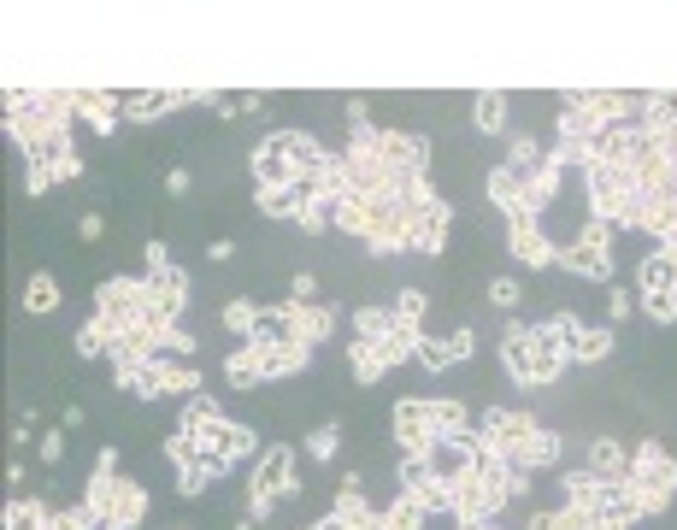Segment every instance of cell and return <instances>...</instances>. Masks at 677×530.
I'll list each match as a JSON object with an SVG mask.
<instances>
[{
	"label": "cell",
	"instance_id": "cell-1",
	"mask_svg": "<svg viewBox=\"0 0 677 530\" xmlns=\"http://www.w3.org/2000/svg\"><path fill=\"white\" fill-rule=\"evenodd\" d=\"M607 224L601 218H583L578 230H571V242H560L553 248V265H566V272H578V277H607L612 272V254H607Z\"/></svg>",
	"mask_w": 677,
	"mask_h": 530
},
{
	"label": "cell",
	"instance_id": "cell-2",
	"mask_svg": "<svg viewBox=\"0 0 677 530\" xmlns=\"http://www.w3.org/2000/svg\"><path fill=\"white\" fill-rule=\"evenodd\" d=\"M377 159L389 171V189H395V183H413L430 171V141L413 130H377Z\"/></svg>",
	"mask_w": 677,
	"mask_h": 530
},
{
	"label": "cell",
	"instance_id": "cell-3",
	"mask_svg": "<svg viewBox=\"0 0 677 530\" xmlns=\"http://www.w3.org/2000/svg\"><path fill=\"white\" fill-rule=\"evenodd\" d=\"M248 495H272V501H290L301 495V478H295V448H265L259 465H254V483H248Z\"/></svg>",
	"mask_w": 677,
	"mask_h": 530
},
{
	"label": "cell",
	"instance_id": "cell-4",
	"mask_svg": "<svg viewBox=\"0 0 677 530\" xmlns=\"http://www.w3.org/2000/svg\"><path fill=\"white\" fill-rule=\"evenodd\" d=\"M195 442H200V454H213V460H224V465L248 460L254 448H259V436L248 431V424H236V419H213L207 431H195Z\"/></svg>",
	"mask_w": 677,
	"mask_h": 530
},
{
	"label": "cell",
	"instance_id": "cell-5",
	"mask_svg": "<svg viewBox=\"0 0 677 530\" xmlns=\"http://www.w3.org/2000/svg\"><path fill=\"white\" fill-rule=\"evenodd\" d=\"M389 431H395V448L401 454H430V401H395V413H389Z\"/></svg>",
	"mask_w": 677,
	"mask_h": 530
},
{
	"label": "cell",
	"instance_id": "cell-6",
	"mask_svg": "<svg viewBox=\"0 0 677 530\" xmlns=\"http://www.w3.org/2000/svg\"><path fill=\"white\" fill-rule=\"evenodd\" d=\"M507 248H512V259L519 265H553V248H560V242H553L548 230H542V218H507Z\"/></svg>",
	"mask_w": 677,
	"mask_h": 530
},
{
	"label": "cell",
	"instance_id": "cell-7",
	"mask_svg": "<svg viewBox=\"0 0 677 530\" xmlns=\"http://www.w3.org/2000/svg\"><path fill=\"white\" fill-rule=\"evenodd\" d=\"M301 171H295V159H290V148H283V130L277 136H265L259 148H254V189L265 195V189H290Z\"/></svg>",
	"mask_w": 677,
	"mask_h": 530
},
{
	"label": "cell",
	"instance_id": "cell-8",
	"mask_svg": "<svg viewBox=\"0 0 677 530\" xmlns=\"http://www.w3.org/2000/svg\"><path fill=\"white\" fill-rule=\"evenodd\" d=\"M501 365L512 383H524V390H537V349H530V324L512 318L501 331Z\"/></svg>",
	"mask_w": 677,
	"mask_h": 530
},
{
	"label": "cell",
	"instance_id": "cell-9",
	"mask_svg": "<svg viewBox=\"0 0 677 530\" xmlns=\"http://www.w3.org/2000/svg\"><path fill=\"white\" fill-rule=\"evenodd\" d=\"M595 519H601V530H636L642 524V507H636V495H630V478H607L601 501H595Z\"/></svg>",
	"mask_w": 677,
	"mask_h": 530
},
{
	"label": "cell",
	"instance_id": "cell-10",
	"mask_svg": "<svg viewBox=\"0 0 677 530\" xmlns=\"http://www.w3.org/2000/svg\"><path fill=\"white\" fill-rule=\"evenodd\" d=\"M448 230H454V207H448V200H436L430 213H419V218H413V236H406V248L436 259V254L448 248Z\"/></svg>",
	"mask_w": 677,
	"mask_h": 530
},
{
	"label": "cell",
	"instance_id": "cell-11",
	"mask_svg": "<svg viewBox=\"0 0 677 530\" xmlns=\"http://www.w3.org/2000/svg\"><path fill=\"white\" fill-rule=\"evenodd\" d=\"M148 365L159 372V390H166V395H200V372L189 365V354H166V349H148Z\"/></svg>",
	"mask_w": 677,
	"mask_h": 530
},
{
	"label": "cell",
	"instance_id": "cell-12",
	"mask_svg": "<svg viewBox=\"0 0 677 530\" xmlns=\"http://www.w3.org/2000/svg\"><path fill=\"white\" fill-rule=\"evenodd\" d=\"M636 483H660V489H677V460L666 454L660 442H636V454H630V472Z\"/></svg>",
	"mask_w": 677,
	"mask_h": 530
},
{
	"label": "cell",
	"instance_id": "cell-13",
	"mask_svg": "<svg viewBox=\"0 0 677 530\" xmlns=\"http://www.w3.org/2000/svg\"><path fill=\"white\" fill-rule=\"evenodd\" d=\"M524 183H530V177H519L512 166H496V171H489V183H483V189H489V207H501L507 218H530V213H524Z\"/></svg>",
	"mask_w": 677,
	"mask_h": 530
},
{
	"label": "cell",
	"instance_id": "cell-14",
	"mask_svg": "<svg viewBox=\"0 0 677 530\" xmlns=\"http://www.w3.org/2000/svg\"><path fill=\"white\" fill-rule=\"evenodd\" d=\"M530 349H537V383H553V377L566 372V360H571L566 342L553 336L548 324H530Z\"/></svg>",
	"mask_w": 677,
	"mask_h": 530
},
{
	"label": "cell",
	"instance_id": "cell-15",
	"mask_svg": "<svg viewBox=\"0 0 677 530\" xmlns=\"http://www.w3.org/2000/svg\"><path fill=\"white\" fill-rule=\"evenodd\" d=\"M71 107H77V118H89V130H100V136L118 130V100H112V95H100V89H71Z\"/></svg>",
	"mask_w": 677,
	"mask_h": 530
},
{
	"label": "cell",
	"instance_id": "cell-16",
	"mask_svg": "<svg viewBox=\"0 0 677 530\" xmlns=\"http://www.w3.org/2000/svg\"><path fill=\"white\" fill-rule=\"evenodd\" d=\"M248 342H254V349H290V342H295V307H272V313H259Z\"/></svg>",
	"mask_w": 677,
	"mask_h": 530
},
{
	"label": "cell",
	"instance_id": "cell-17",
	"mask_svg": "<svg viewBox=\"0 0 677 530\" xmlns=\"http://www.w3.org/2000/svg\"><path fill=\"white\" fill-rule=\"evenodd\" d=\"M224 377H230L236 383V390H265V354L254 349V342H242V349L230 354V360H224Z\"/></svg>",
	"mask_w": 677,
	"mask_h": 530
},
{
	"label": "cell",
	"instance_id": "cell-18",
	"mask_svg": "<svg viewBox=\"0 0 677 530\" xmlns=\"http://www.w3.org/2000/svg\"><path fill=\"white\" fill-rule=\"evenodd\" d=\"M347 365H354V383H365V390H372V383L389 372V349L383 342H347Z\"/></svg>",
	"mask_w": 677,
	"mask_h": 530
},
{
	"label": "cell",
	"instance_id": "cell-19",
	"mask_svg": "<svg viewBox=\"0 0 677 530\" xmlns=\"http://www.w3.org/2000/svg\"><path fill=\"white\" fill-rule=\"evenodd\" d=\"M636 283H642V295H677V259L666 248H654L642 259V272H636Z\"/></svg>",
	"mask_w": 677,
	"mask_h": 530
},
{
	"label": "cell",
	"instance_id": "cell-20",
	"mask_svg": "<svg viewBox=\"0 0 677 530\" xmlns=\"http://www.w3.org/2000/svg\"><path fill=\"white\" fill-rule=\"evenodd\" d=\"M259 354H265V383L301 377L306 365H313V349H306V342H290V349H259Z\"/></svg>",
	"mask_w": 677,
	"mask_h": 530
},
{
	"label": "cell",
	"instance_id": "cell-21",
	"mask_svg": "<svg viewBox=\"0 0 677 530\" xmlns=\"http://www.w3.org/2000/svg\"><path fill=\"white\" fill-rule=\"evenodd\" d=\"M224 472H230L224 460L195 454V460H183V465H177V489H183V495H207V483H213V478H224Z\"/></svg>",
	"mask_w": 677,
	"mask_h": 530
},
{
	"label": "cell",
	"instance_id": "cell-22",
	"mask_svg": "<svg viewBox=\"0 0 677 530\" xmlns=\"http://www.w3.org/2000/svg\"><path fill=\"white\" fill-rule=\"evenodd\" d=\"M589 472H595V478H625V472H630L625 442H619V436H595V442H589Z\"/></svg>",
	"mask_w": 677,
	"mask_h": 530
},
{
	"label": "cell",
	"instance_id": "cell-23",
	"mask_svg": "<svg viewBox=\"0 0 677 530\" xmlns=\"http://www.w3.org/2000/svg\"><path fill=\"white\" fill-rule=\"evenodd\" d=\"M560 448H566V436H553V431H530V442L519 448V460H507V465H530V472H548V465L560 460Z\"/></svg>",
	"mask_w": 677,
	"mask_h": 530
},
{
	"label": "cell",
	"instance_id": "cell-24",
	"mask_svg": "<svg viewBox=\"0 0 677 530\" xmlns=\"http://www.w3.org/2000/svg\"><path fill=\"white\" fill-rule=\"evenodd\" d=\"M560 489H566V501H560V507H583V513H595V501H601L607 478H595L589 465H583V472H566V478H560Z\"/></svg>",
	"mask_w": 677,
	"mask_h": 530
},
{
	"label": "cell",
	"instance_id": "cell-25",
	"mask_svg": "<svg viewBox=\"0 0 677 530\" xmlns=\"http://www.w3.org/2000/svg\"><path fill=\"white\" fill-rule=\"evenodd\" d=\"M331 331H336V307H295V342H331Z\"/></svg>",
	"mask_w": 677,
	"mask_h": 530
},
{
	"label": "cell",
	"instance_id": "cell-26",
	"mask_svg": "<svg viewBox=\"0 0 677 530\" xmlns=\"http://www.w3.org/2000/svg\"><path fill=\"white\" fill-rule=\"evenodd\" d=\"M612 342H619V336H612V324H595V331H583L578 342H571V360H578V365H595V360L612 354Z\"/></svg>",
	"mask_w": 677,
	"mask_h": 530
},
{
	"label": "cell",
	"instance_id": "cell-27",
	"mask_svg": "<svg viewBox=\"0 0 677 530\" xmlns=\"http://www.w3.org/2000/svg\"><path fill=\"white\" fill-rule=\"evenodd\" d=\"M7 530H53V507L48 501H12L7 507Z\"/></svg>",
	"mask_w": 677,
	"mask_h": 530
},
{
	"label": "cell",
	"instance_id": "cell-28",
	"mask_svg": "<svg viewBox=\"0 0 677 530\" xmlns=\"http://www.w3.org/2000/svg\"><path fill=\"white\" fill-rule=\"evenodd\" d=\"M471 125H478L483 136L507 130V95H478V100H471Z\"/></svg>",
	"mask_w": 677,
	"mask_h": 530
},
{
	"label": "cell",
	"instance_id": "cell-29",
	"mask_svg": "<svg viewBox=\"0 0 677 530\" xmlns=\"http://www.w3.org/2000/svg\"><path fill=\"white\" fill-rule=\"evenodd\" d=\"M424 519H430V513H424L413 495H395V501L383 507V530H424Z\"/></svg>",
	"mask_w": 677,
	"mask_h": 530
},
{
	"label": "cell",
	"instance_id": "cell-30",
	"mask_svg": "<svg viewBox=\"0 0 677 530\" xmlns=\"http://www.w3.org/2000/svg\"><path fill=\"white\" fill-rule=\"evenodd\" d=\"M389 331H395V307H360L354 313V336L360 342H383Z\"/></svg>",
	"mask_w": 677,
	"mask_h": 530
},
{
	"label": "cell",
	"instance_id": "cell-31",
	"mask_svg": "<svg viewBox=\"0 0 677 530\" xmlns=\"http://www.w3.org/2000/svg\"><path fill=\"white\" fill-rule=\"evenodd\" d=\"M53 307H59V283L48 272H36L30 289H24V313H53Z\"/></svg>",
	"mask_w": 677,
	"mask_h": 530
},
{
	"label": "cell",
	"instance_id": "cell-32",
	"mask_svg": "<svg viewBox=\"0 0 677 530\" xmlns=\"http://www.w3.org/2000/svg\"><path fill=\"white\" fill-rule=\"evenodd\" d=\"M630 495H636V507H642V519H660L666 507H671V495H677V489H660V483H636V478H630Z\"/></svg>",
	"mask_w": 677,
	"mask_h": 530
},
{
	"label": "cell",
	"instance_id": "cell-33",
	"mask_svg": "<svg viewBox=\"0 0 677 530\" xmlns=\"http://www.w3.org/2000/svg\"><path fill=\"white\" fill-rule=\"evenodd\" d=\"M77 354H84V360H107V354H112V331L89 318L84 331H77Z\"/></svg>",
	"mask_w": 677,
	"mask_h": 530
},
{
	"label": "cell",
	"instance_id": "cell-34",
	"mask_svg": "<svg viewBox=\"0 0 677 530\" xmlns=\"http://www.w3.org/2000/svg\"><path fill=\"white\" fill-rule=\"evenodd\" d=\"M118 390H130L136 401H159V395H166V390H159L154 365H136V372H125V377H118Z\"/></svg>",
	"mask_w": 677,
	"mask_h": 530
},
{
	"label": "cell",
	"instance_id": "cell-35",
	"mask_svg": "<svg viewBox=\"0 0 677 530\" xmlns=\"http://www.w3.org/2000/svg\"><path fill=\"white\" fill-rule=\"evenodd\" d=\"M213 419H224V413H218V401H213V395H189V406H183V419H177V424H183V431H207Z\"/></svg>",
	"mask_w": 677,
	"mask_h": 530
},
{
	"label": "cell",
	"instance_id": "cell-36",
	"mask_svg": "<svg viewBox=\"0 0 677 530\" xmlns=\"http://www.w3.org/2000/svg\"><path fill=\"white\" fill-rule=\"evenodd\" d=\"M424 307H430V301H424V289H401V295H395V324H406V331H419V324H424Z\"/></svg>",
	"mask_w": 677,
	"mask_h": 530
},
{
	"label": "cell",
	"instance_id": "cell-37",
	"mask_svg": "<svg viewBox=\"0 0 677 530\" xmlns=\"http://www.w3.org/2000/svg\"><path fill=\"white\" fill-rule=\"evenodd\" d=\"M159 112H171L166 95H130V100H125V118H136V125H154Z\"/></svg>",
	"mask_w": 677,
	"mask_h": 530
},
{
	"label": "cell",
	"instance_id": "cell-38",
	"mask_svg": "<svg viewBox=\"0 0 677 530\" xmlns=\"http://www.w3.org/2000/svg\"><path fill=\"white\" fill-rule=\"evenodd\" d=\"M254 318H259L254 301H230V307H224V331H230V336H254Z\"/></svg>",
	"mask_w": 677,
	"mask_h": 530
},
{
	"label": "cell",
	"instance_id": "cell-39",
	"mask_svg": "<svg viewBox=\"0 0 677 530\" xmlns=\"http://www.w3.org/2000/svg\"><path fill=\"white\" fill-rule=\"evenodd\" d=\"M141 519H148V495H141V483L125 489V507H118V524L125 530H141Z\"/></svg>",
	"mask_w": 677,
	"mask_h": 530
},
{
	"label": "cell",
	"instance_id": "cell-40",
	"mask_svg": "<svg viewBox=\"0 0 677 530\" xmlns=\"http://www.w3.org/2000/svg\"><path fill=\"white\" fill-rule=\"evenodd\" d=\"M336 448H342V431H336V424H318V431L306 436V454H313V460H336Z\"/></svg>",
	"mask_w": 677,
	"mask_h": 530
},
{
	"label": "cell",
	"instance_id": "cell-41",
	"mask_svg": "<svg viewBox=\"0 0 677 530\" xmlns=\"http://www.w3.org/2000/svg\"><path fill=\"white\" fill-rule=\"evenodd\" d=\"M553 530H601V519L583 507H553Z\"/></svg>",
	"mask_w": 677,
	"mask_h": 530
},
{
	"label": "cell",
	"instance_id": "cell-42",
	"mask_svg": "<svg viewBox=\"0 0 677 530\" xmlns=\"http://www.w3.org/2000/svg\"><path fill=\"white\" fill-rule=\"evenodd\" d=\"M419 365H430V372H442V365H454V354H448V342H436V336H419Z\"/></svg>",
	"mask_w": 677,
	"mask_h": 530
},
{
	"label": "cell",
	"instance_id": "cell-43",
	"mask_svg": "<svg viewBox=\"0 0 677 530\" xmlns=\"http://www.w3.org/2000/svg\"><path fill=\"white\" fill-rule=\"evenodd\" d=\"M642 307L654 324H677V295H642Z\"/></svg>",
	"mask_w": 677,
	"mask_h": 530
},
{
	"label": "cell",
	"instance_id": "cell-44",
	"mask_svg": "<svg viewBox=\"0 0 677 530\" xmlns=\"http://www.w3.org/2000/svg\"><path fill=\"white\" fill-rule=\"evenodd\" d=\"M489 301H496L501 313H512V307H519V283H512V277H496V283H489Z\"/></svg>",
	"mask_w": 677,
	"mask_h": 530
},
{
	"label": "cell",
	"instance_id": "cell-45",
	"mask_svg": "<svg viewBox=\"0 0 677 530\" xmlns=\"http://www.w3.org/2000/svg\"><path fill=\"white\" fill-rule=\"evenodd\" d=\"M471 349H478V336H471V331H454V336H448V354H454V365L471 360Z\"/></svg>",
	"mask_w": 677,
	"mask_h": 530
},
{
	"label": "cell",
	"instance_id": "cell-46",
	"mask_svg": "<svg viewBox=\"0 0 677 530\" xmlns=\"http://www.w3.org/2000/svg\"><path fill=\"white\" fill-rule=\"evenodd\" d=\"M59 460H66V436H42V465H59Z\"/></svg>",
	"mask_w": 677,
	"mask_h": 530
},
{
	"label": "cell",
	"instance_id": "cell-47",
	"mask_svg": "<svg viewBox=\"0 0 677 530\" xmlns=\"http://www.w3.org/2000/svg\"><path fill=\"white\" fill-rule=\"evenodd\" d=\"M77 236H84V242H100V236H107V218H100V213H89L84 224H77Z\"/></svg>",
	"mask_w": 677,
	"mask_h": 530
},
{
	"label": "cell",
	"instance_id": "cell-48",
	"mask_svg": "<svg viewBox=\"0 0 677 530\" xmlns=\"http://www.w3.org/2000/svg\"><path fill=\"white\" fill-rule=\"evenodd\" d=\"M607 318H630V289H612L607 295Z\"/></svg>",
	"mask_w": 677,
	"mask_h": 530
},
{
	"label": "cell",
	"instance_id": "cell-49",
	"mask_svg": "<svg viewBox=\"0 0 677 530\" xmlns=\"http://www.w3.org/2000/svg\"><path fill=\"white\" fill-rule=\"evenodd\" d=\"M53 177H84V159L66 154V159H53Z\"/></svg>",
	"mask_w": 677,
	"mask_h": 530
},
{
	"label": "cell",
	"instance_id": "cell-50",
	"mask_svg": "<svg viewBox=\"0 0 677 530\" xmlns=\"http://www.w3.org/2000/svg\"><path fill=\"white\" fill-rule=\"evenodd\" d=\"M166 189H171V195H189V189H195V177H189V171H171V177H166Z\"/></svg>",
	"mask_w": 677,
	"mask_h": 530
},
{
	"label": "cell",
	"instance_id": "cell-51",
	"mask_svg": "<svg viewBox=\"0 0 677 530\" xmlns=\"http://www.w3.org/2000/svg\"><path fill=\"white\" fill-rule=\"evenodd\" d=\"M95 472H118V448H100V454H95Z\"/></svg>",
	"mask_w": 677,
	"mask_h": 530
},
{
	"label": "cell",
	"instance_id": "cell-52",
	"mask_svg": "<svg viewBox=\"0 0 677 530\" xmlns=\"http://www.w3.org/2000/svg\"><path fill=\"white\" fill-rule=\"evenodd\" d=\"M524 530H553V513H530V519H524Z\"/></svg>",
	"mask_w": 677,
	"mask_h": 530
},
{
	"label": "cell",
	"instance_id": "cell-53",
	"mask_svg": "<svg viewBox=\"0 0 677 530\" xmlns=\"http://www.w3.org/2000/svg\"><path fill=\"white\" fill-rule=\"evenodd\" d=\"M489 524H496V519H489ZM489 524H454V530H489Z\"/></svg>",
	"mask_w": 677,
	"mask_h": 530
},
{
	"label": "cell",
	"instance_id": "cell-54",
	"mask_svg": "<svg viewBox=\"0 0 677 530\" xmlns=\"http://www.w3.org/2000/svg\"><path fill=\"white\" fill-rule=\"evenodd\" d=\"M166 530H195V524H166Z\"/></svg>",
	"mask_w": 677,
	"mask_h": 530
}]
</instances>
